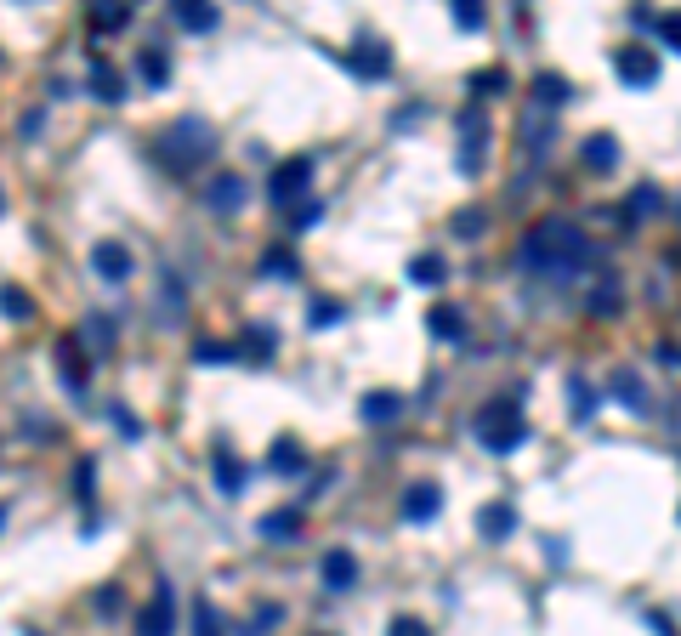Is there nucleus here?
<instances>
[{
    "label": "nucleus",
    "mask_w": 681,
    "mask_h": 636,
    "mask_svg": "<svg viewBox=\"0 0 681 636\" xmlns=\"http://www.w3.org/2000/svg\"><path fill=\"white\" fill-rule=\"evenodd\" d=\"M517 262H523L528 273H545V279H574L579 267L596 262V245H591L579 228H568L562 216H545L540 228L523 239Z\"/></svg>",
    "instance_id": "f257e3e1"
},
{
    "label": "nucleus",
    "mask_w": 681,
    "mask_h": 636,
    "mask_svg": "<svg viewBox=\"0 0 681 636\" xmlns=\"http://www.w3.org/2000/svg\"><path fill=\"white\" fill-rule=\"evenodd\" d=\"M210 154H216V131H210V120H199V114H182V120H171L154 137V159L165 171H176V177H193Z\"/></svg>",
    "instance_id": "f03ea898"
},
{
    "label": "nucleus",
    "mask_w": 681,
    "mask_h": 636,
    "mask_svg": "<svg viewBox=\"0 0 681 636\" xmlns=\"http://www.w3.org/2000/svg\"><path fill=\"white\" fill-rule=\"evenodd\" d=\"M472 426H477V443L494 449V455H511V449H523V438H528V421H523V409H517V404L477 409Z\"/></svg>",
    "instance_id": "7ed1b4c3"
},
{
    "label": "nucleus",
    "mask_w": 681,
    "mask_h": 636,
    "mask_svg": "<svg viewBox=\"0 0 681 636\" xmlns=\"http://www.w3.org/2000/svg\"><path fill=\"white\" fill-rule=\"evenodd\" d=\"M307 182H313V159H307V154L279 159L273 177H267V199H273V205H296V199L307 194Z\"/></svg>",
    "instance_id": "20e7f679"
},
{
    "label": "nucleus",
    "mask_w": 681,
    "mask_h": 636,
    "mask_svg": "<svg viewBox=\"0 0 681 636\" xmlns=\"http://www.w3.org/2000/svg\"><path fill=\"white\" fill-rule=\"evenodd\" d=\"M245 199H250V182L239 171H222V177L205 182V211H216V216H233Z\"/></svg>",
    "instance_id": "39448f33"
},
{
    "label": "nucleus",
    "mask_w": 681,
    "mask_h": 636,
    "mask_svg": "<svg viewBox=\"0 0 681 636\" xmlns=\"http://www.w3.org/2000/svg\"><path fill=\"white\" fill-rule=\"evenodd\" d=\"M613 74H619L625 86H653V80H659V52L619 46V52H613Z\"/></svg>",
    "instance_id": "423d86ee"
},
{
    "label": "nucleus",
    "mask_w": 681,
    "mask_h": 636,
    "mask_svg": "<svg viewBox=\"0 0 681 636\" xmlns=\"http://www.w3.org/2000/svg\"><path fill=\"white\" fill-rule=\"evenodd\" d=\"M176 631V597H171V585L159 580L154 602L137 614V636H171Z\"/></svg>",
    "instance_id": "0eeeda50"
},
{
    "label": "nucleus",
    "mask_w": 681,
    "mask_h": 636,
    "mask_svg": "<svg viewBox=\"0 0 681 636\" xmlns=\"http://www.w3.org/2000/svg\"><path fill=\"white\" fill-rule=\"evenodd\" d=\"M91 267H97V279L103 284H125L131 279V250L120 239H103V245L91 250Z\"/></svg>",
    "instance_id": "6e6552de"
},
{
    "label": "nucleus",
    "mask_w": 681,
    "mask_h": 636,
    "mask_svg": "<svg viewBox=\"0 0 681 636\" xmlns=\"http://www.w3.org/2000/svg\"><path fill=\"white\" fill-rule=\"evenodd\" d=\"M443 512V489L437 483H409L403 489V523H432Z\"/></svg>",
    "instance_id": "1a4fd4ad"
},
{
    "label": "nucleus",
    "mask_w": 681,
    "mask_h": 636,
    "mask_svg": "<svg viewBox=\"0 0 681 636\" xmlns=\"http://www.w3.org/2000/svg\"><path fill=\"white\" fill-rule=\"evenodd\" d=\"M341 63H347L358 80H386V74H392V52H386V46H352V52H341Z\"/></svg>",
    "instance_id": "9d476101"
},
{
    "label": "nucleus",
    "mask_w": 681,
    "mask_h": 636,
    "mask_svg": "<svg viewBox=\"0 0 681 636\" xmlns=\"http://www.w3.org/2000/svg\"><path fill=\"white\" fill-rule=\"evenodd\" d=\"M358 415H364V426H392L403 415V398L398 392H386V387H375V392L358 398Z\"/></svg>",
    "instance_id": "9b49d317"
},
{
    "label": "nucleus",
    "mask_w": 681,
    "mask_h": 636,
    "mask_svg": "<svg viewBox=\"0 0 681 636\" xmlns=\"http://www.w3.org/2000/svg\"><path fill=\"white\" fill-rule=\"evenodd\" d=\"M91 97H97V103H125V74L114 69L108 57L91 63Z\"/></svg>",
    "instance_id": "f8f14e48"
},
{
    "label": "nucleus",
    "mask_w": 681,
    "mask_h": 636,
    "mask_svg": "<svg viewBox=\"0 0 681 636\" xmlns=\"http://www.w3.org/2000/svg\"><path fill=\"white\" fill-rule=\"evenodd\" d=\"M318 574H324L330 591H347V585L358 580V557H352L347 546H335V551H324V568H318Z\"/></svg>",
    "instance_id": "ddd939ff"
},
{
    "label": "nucleus",
    "mask_w": 681,
    "mask_h": 636,
    "mask_svg": "<svg viewBox=\"0 0 681 636\" xmlns=\"http://www.w3.org/2000/svg\"><path fill=\"white\" fill-rule=\"evenodd\" d=\"M171 18L182 23L188 35H205V29H216V23H222V12H216V6H205V0H176Z\"/></svg>",
    "instance_id": "4468645a"
},
{
    "label": "nucleus",
    "mask_w": 681,
    "mask_h": 636,
    "mask_svg": "<svg viewBox=\"0 0 681 636\" xmlns=\"http://www.w3.org/2000/svg\"><path fill=\"white\" fill-rule=\"evenodd\" d=\"M57 381L69 392L86 387V358H80V341H57Z\"/></svg>",
    "instance_id": "2eb2a0df"
},
{
    "label": "nucleus",
    "mask_w": 681,
    "mask_h": 636,
    "mask_svg": "<svg viewBox=\"0 0 681 636\" xmlns=\"http://www.w3.org/2000/svg\"><path fill=\"white\" fill-rule=\"evenodd\" d=\"M426 330H432L437 341H460V336H466V313H460L454 301H443V307L426 313Z\"/></svg>",
    "instance_id": "dca6fc26"
},
{
    "label": "nucleus",
    "mask_w": 681,
    "mask_h": 636,
    "mask_svg": "<svg viewBox=\"0 0 681 636\" xmlns=\"http://www.w3.org/2000/svg\"><path fill=\"white\" fill-rule=\"evenodd\" d=\"M267 472H279V477L307 472V449H301L296 438H279V443H273V455H267Z\"/></svg>",
    "instance_id": "f3484780"
},
{
    "label": "nucleus",
    "mask_w": 681,
    "mask_h": 636,
    "mask_svg": "<svg viewBox=\"0 0 681 636\" xmlns=\"http://www.w3.org/2000/svg\"><path fill=\"white\" fill-rule=\"evenodd\" d=\"M528 97H534L540 108H562L568 97H574V86H568L562 74H534V86H528Z\"/></svg>",
    "instance_id": "a211bd4d"
},
{
    "label": "nucleus",
    "mask_w": 681,
    "mask_h": 636,
    "mask_svg": "<svg viewBox=\"0 0 681 636\" xmlns=\"http://www.w3.org/2000/svg\"><path fill=\"white\" fill-rule=\"evenodd\" d=\"M477 529L489 534V540H506V534L517 529V512H511L506 500H489V506L477 512Z\"/></svg>",
    "instance_id": "6ab92c4d"
},
{
    "label": "nucleus",
    "mask_w": 681,
    "mask_h": 636,
    "mask_svg": "<svg viewBox=\"0 0 681 636\" xmlns=\"http://www.w3.org/2000/svg\"><path fill=\"white\" fill-rule=\"evenodd\" d=\"M137 74H142V86H165L171 80V52L165 46H148V52H137Z\"/></svg>",
    "instance_id": "aec40b11"
},
{
    "label": "nucleus",
    "mask_w": 681,
    "mask_h": 636,
    "mask_svg": "<svg viewBox=\"0 0 681 636\" xmlns=\"http://www.w3.org/2000/svg\"><path fill=\"white\" fill-rule=\"evenodd\" d=\"M80 341H86L91 353H108V347L120 341V324H114L108 313H91V318H86V330H80Z\"/></svg>",
    "instance_id": "412c9836"
},
{
    "label": "nucleus",
    "mask_w": 681,
    "mask_h": 636,
    "mask_svg": "<svg viewBox=\"0 0 681 636\" xmlns=\"http://www.w3.org/2000/svg\"><path fill=\"white\" fill-rule=\"evenodd\" d=\"M579 154H585V165H591V171H613V165H619V142H613L608 131H596V137H585V148H579Z\"/></svg>",
    "instance_id": "4be33fe9"
},
{
    "label": "nucleus",
    "mask_w": 681,
    "mask_h": 636,
    "mask_svg": "<svg viewBox=\"0 0 681 636\" xmlns=\"http://www.w3.org/2000/svg\"><path fill=\"white\" fill-rule=\"evenodd\" d=\"M262 279H273V284H284V279H301V262H296V250H284V245H273L262 256Z\"/></svg>",
    "instance_id": "5701e85b"
},
{
    "label": "nucleus",
    "mask_w": 681,
    "mask_h": 636,
    "mask_svg": "<svg viewBox=\"0 0 681 636\" xmlns=\"http://www.w3.org/2000/svg\"><path fill=\"white\" fill-rule=\"evenodd\" d=\"M154 313L165 318V324H182V284H176V279H165V284H159Z\"/></svg>",
    "instance_id": "b1692460"
},
{
    "label": "nucleus",
    "mask_w": 681,
    "mask_h": 636,
    "mask_svg": "<svg viewBox=\"0 0 681 636\" xmlns=\"http://www.w3.org/2000/svg\"><path fill=\"white\" fill-rule=\"evenodd\" d=\"M341 318H347V307H341L335 296H313V307H307V324H313V330H330V324H341Z\"/></svg>",
    "instance_id": "393cba45"
},
{
    "label": "nucleus",
    "mask_w": 681,
    "mask_h": 636,
    "mask_svg": "<svg viewBox=\"0 0 681 636\" xmlns=\"http://www.w3.org/2000/svg\"><path fill=\"white\" fill-rule=\"evenodd\" d=\"M262 534H267V540L301 534V512H296V506H284V512H267V517H262Z\"/></svg>",
    "instance_id": "a878e982"
},
{
    "label": "nucleus",
    "mask_w": 681,
    "mask_h": 636,
    "mask_svg": "<svg viewBox=\"0 0 681 636\" xmlns=\"http://www.w3.org/2000/svg\"><path fill=\"white\" fill-rule=\"evenodd\" d=\"M568 398H574V421H591L596 415V392L585 375H568Z\"/></svg>",
    "instance_id": "bb28decb"
},
{
    "label": "nucleus",
    "mask_w": 681,
    "mask_h": 636,
    "mask_svg": "<svg viewBox=\"0 0 681 636\" xmlns=\"http://www.w3.org/2000/svg\"><path fill=\"white\" fill-rule=\"evenodd\" d=\"M239 347L233 341H193V364H233Z\"/></svg>",
    "instance_id": "cd10ccee"
},
{
    "label": "nucleus",
    "mask_w": 681,
    "mask_h": 636,
    "mask_svg": "<svg viewBox=\"0 0 681 636\" xmlns=\"http://www.w3.org/2000/svg\"><path fill=\"white\" fill-rule=\"evenodd\" d=\"M131 23V6H91V29L108 35V29H125Z\"/></svg>",
    "instance_id": "c85d7f7f"
},
{
    "label": "nucleus",
    "mask_w": 681,
    "mask_h": 636,
    "mask_svg": "<svg viewBox=\"0 0 681 636\" xmlns=\"http://www.w3.org/2000/svg\"><path fill=\"white\" fill-rule=\"evenodd\" d=\"M613 398H619V404H630V409H642V404H647L642 381H636L630 370H619V375H613Z\"/></svg>",
    "instance_id": "c756f323"
},
{
    "label": "nucleus",
    "mask_w": 681,
    "mask_h": 636,
    "mask_svg": "<svg viewBox=\"0 0 681 636\" xmlns=\"http://www.w3.org/2000/svg\"><path fill=\"white\" fill-rule=\"evenodd\" d=\"M216 483H222L227 495H239V489H245V466L233 455H216Z\"/></svg>",
    "instance_id": "7c9ffc66"
},
{
    "label": "nucleus",
    "mask_w": 681,
    "mask_h": 636,
    "mask_svg": "<svg viewBox=\"0 0 681 636\" xmlns=\"http://www.w3.org/2000/svg\"><path fill=\"white\" fill-rule=\"evenodd\" d=\"M409 279L426 284V290H432V284H443V256H415V262H409Z\"/></svg>",
    "instance_id": "2f4dec72"
},
{
    "label": "nucleus",
    "mask_w": 681,
    "mask_h": 636,
    "mask_svg": "<svg viewBox=\"0 0 681 636\" xmlns=\"http://www.w3.org/2000/svg\"><path fill=\"white\" fill-rule=\"evenodd\" d=\"M273 347H279V336L267 330V324H256L245 341H239V353H256V358H273Z\"/></svg>",
    "instance_id": "473e14b6"
},
{
    "label": "nucleus",
    "mask_w": 681,
    "mask_h": 636,
    "mask_svg": "<svg viewBox=\"0 0 681 636\" xmlns=\"http://www.w3.org/2000/svg\"><path fill=\"white\" fill-rule=\"evenodd\" d=\"M193 636H227L222 631V614H216L205 597H199V608H193Z\"/></svg>",
    "instance_id": "72a5a7b5"
},
{
    "label": "nucleus",
    "mask_w": 681,
    "mask_h": 636,
    "mask_svg": "<svg viewBox=\"0 0 681 636\" xmlns=\"http://www.w3.org/2000/svg\"><path fill=\"white\" fill-rule=\"evenodd\" d=\"M0 313H6V318H29V313H35V301L23 296L18 284H6V290H0Z\"/></svg>",
    "instance_id": "f704fd0d"
},
{
    "label": "nucleus",
    "mask_w": 681,
    "mask_h": 636,
    "mask_svg": "<svg viewBox=\"0 0 681 636\" xmlns=\"http://www.w3.org/2000/svg\"><path fill=\"white\" fill-rule=\"evenodd\" d=\"M523 137H528V154H534V159H545V148H551V120H540V114H534Z\"/></svg>",
    "instance_id": "c9c22d12"
},
{
    "label": "nucleus",
    "mask_w": 681,
    "mask_h": 636,
    "mask_svg": "<svg viewBox=\"0 0 681 636\" xmlns=\"http://www.w3.org/2000/svg\"><path fill=\"white\" fill-rule=\"evenodd\" d=\"M454 29H483V6H472V0H454Z\"/></svg>",
    "instance_id": "e433bc0d"
},
{
    "label": "nucleus",
    "mask_w": 681,
    "mask_h": 636,
    "mask_svg": "<svg viewBox=\"0 0 681 636\" xmlns=\"http://www.w3.org/2000/svg\"><path fill=\"white\" fill-rule=\"evenodd\" d=\"M653 29H659V40L670 46V52H681V12H664V18L653 23Z\"/></svg>",
    "instance_id": "4c0bfd02"
},
{
    "label": "nucleus",
    "mask_w": 681,
    "mask_h": 636,
    "mask_svg": "<svg viewBox=\"0 0 681 636\" xmlns=\"http://www.w3.org/2000/svg\"><path fill=\"white\" fill-rule=\"evenodd\" d=\"M386 636H432L426 631V619H415V614H398L392 625H386Z\"/></svg>",
    "instance_id": "58836bf2"
},
{
    "label": "nucleus",
    "mask_w": 681,
    "mask_h": 636,
    "mask_svg": "<svg viewBox=\"0 0 681 636\" xmlns=\"http://www.w3.org/2000/svg\"><path fill=\"white\" fill-rule=\"evenodd\" d=\"M483 222H489L483 211H460V216H454V233H460V239H477V233H483Z\"/></svg>",
    "instance_id": "ea45409f"
},
{
    "label": "nucleus",
    "mask_w": 681,
    "mask_h": 636,
    "mask_svg": "<svg viewBox=\"0 0 681 636\" xmlns=\"http://www.w3.org/2000/svg\"><path fill=\"white\" fill-rule=\"evenodd\" d=\"M91 483H97V466L80 460V466H74V489H80V500H91Z\"/></svg>",
    "instance_id": "a19ab883"
},
{
    "label": "nucleus",
    "mask_w": 681,
    "mask_h": 636,
    "mask_svg": "<svg viewBox=\"0 0 681 636\" xmlns=\"http://www.w3.org/2000/svg\"><path fill=\"white\" fill-rule=\"evenodd\" d=\"M472 91H506V74H500V69H483V74H472Z\"/></svg>",
    "instance_id": "79ce46f5"
},
{
    "label": "nucleus",
    "mask_w": 681,
    "mask_h": 636,
    "mask_svg": "<svg viewBox=\"0 0 681 636\" xmlns=\"http://www.w3.org/2000/svg\"><path fill=\"white\" fill-rule=\"evenodd\" d=\"M591 307L596 313H613V307H619V284H602V290L591 296Z\"/></svg>",
    "instance_id": "37998d69"
},
{
    "label": "nucleus",
    "mask_w": 681,
    "mask_h": 636,
    "mask_svg": "<svg viewBox=\"0 0 681 636\" xmlns=\"http://www.w3.org/2000/svg\"><path fill=\"white\" fill-rule=\"evenodd\" d=\"M97 614H120V585H103V591H97Z\"/></svg>",
    "instance_id": "c03bdc74"
},
{
    "label": "nucleus",
    "mask_w": 681,
    "mask_h": 636,
    "mask_svg": "<svg viewBox=\"0 0 681 636\" xmlns=\"http://www.w3.org/2000/svg\"><path fill=\"white\" fill-rule=\"evenodd\" d=\"M653 205H659V194H653V188H636V199H630V211H636V216H647Z\"/></svg>",
    "instance_id": "a18cd8bd"
},
{
    "label": "nucleus",
    "mask_w": 681,
    "mask_h": 636,
    "mask_svg": "<svg viewBox=\"0 0 681 636\" xmlns=\"http://www.w3.org/2000/svg\"><path fill=\"white\" fill-rule=\"evenodd\" d=\"M313 222H318V205H313V199H307V205H301V211L290 216V233H296V228H313Z\"/></svg>",
    "instance_id": "49530a36"
},
{
    "label": "nucleus",
    "mask_w": 681,
    "mask_h": 636,
    "mask_svg": "<svg viewBox=\"0 0 681 636\" xmlns=\"http://www.w3.org/2000/svg\"><path fill=\"white\" fill-rule=\"evenodd\" d=\"M108 415H114V421H120V432H125V438H137V432H142V426L131 421V409H108Z\"/></svg>",
    "instance_id": "de8ad7c7"
},
{
    "label": "nucleus",
    "mask_w": 681,
    "mask_h": 636,
    "mask_svg": "<svg viewBox=\"0 0 681 636\" xmlns=\"http://www.w3.org/2000/svg\"><path fill=\"white\" fill-rule=\"evenodd\" d=\"M0 529H6V506H0Z\"/></svg>",
    "instance_id": "09e8293b"
},
{
    "label": "nucleus",
    "mask_w": 681,
    "mask_h": 636,
    "mask_svg": "<svg viewBox=\"0 0 681 636\" xmlns=\"http://www.w3.org/2000/svg\"><path fill=\"white\" fill-rule=\"evenodd\" d=\"M0 211H6V199H0Z\"/></svg>",
    "instance_id": "8fccbe9b"
},
{
    "label": "nucleus",
    "mask_w": 681,
    "mask_h": 636,
    "mask_svg": "<svg viewBox=\"0 0 681 636\" xmlns=\"http://www.w3.org/2000/svg\"><path fill=\"white\" fill-rule=\"evenodd\" d=\"M318 636H324V631H318Z\"/></svg>",
    "instance_id": "3c124183"
}]
</instances>
